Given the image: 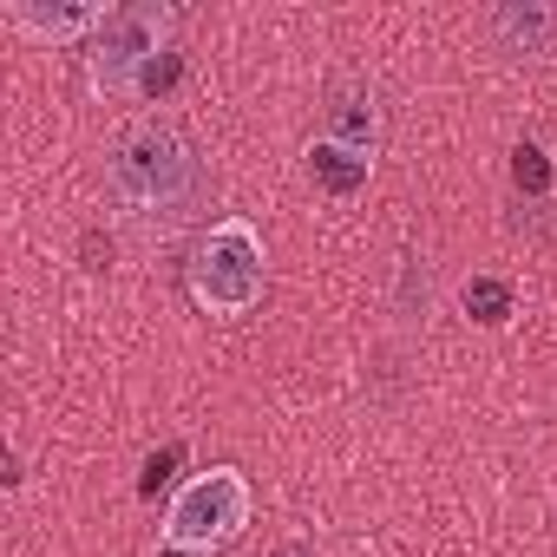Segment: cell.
Masks as SVG:
<instances>
[{"mask_svg": "<svg viewBox=\"0 0 557 557\" xmlns=\"http://www.w3.org/2000/svg\"><path fill=\"white\" fill-rule=\"evenodd\" d=\"M374 138H381V112H374V92H361V86H348V92H335V106H329V145H348V151H374Z\"/></svg>", "mask_w": 557, "mask_h": 557, "instance_id": "8992f818", "label": "cell"}, {"mask_svg": "<svg viewBox=\"0 0 557 557\" xmlns=\"http://www.w3.org/2000/svg\"><path fill=\"white\" fill-rule=\"evenodd\" d=\"M466 309H472V322L498 329V322L511 315V289H505V283H492V275H479V283H466Z\"/></svg>", "mask_w": 557, "mask_h": 557, "instance_id": "9c48e42d", "label": "cell"}, {"mask_svg": "<svg viewBox=\"0 0 557 557\" xmlns=\"http://www.w3.org/2000/svg\"><path fill=\"white\" fill-rule=\"evenodd\" d=\"M511 177H518V190H544V184H550V158H544L537 145H518V158H511Z\"/></svg>", "mask_w": 557, "mask_h": 557, "instance_id": "30bf717a", "label": "cell"}, {"mask_svg": "<svg viewBox=\"0 0 557 557\" xmlns=\"http://www.w3.org/2000/svg\"><path fill=\"white\" fill-rule=\"evenodd\" d=\"M14 21H21L27 34H40V40H73V34H92V27H106L112 14H106V8H40V0H21V8H14Z\"/></svg>", "mask_w": 557, "mask_h": 557, "instance_id": "52a82bcc", "label": "cell"}, {"mask_svg": "<svg viewBox=\"0 0 557 557\" xmlns=\"http://www.w3.org/2000/svg\"><path fill=\"white\" fill-rule=\"evenodd\" d=\"M243 518H249V485H243V472L216 466V472L190 479V485L171 498V524H164V531H171L177 550H210V544L236 537Z\"/></svg>", "mask_w": 557, "mask_h": 557, "instance_id": "3957f363", "label": "cell"}, {"mask_svg": "<svg viewBox=\"0 0 557 557\" xmlns=\"http://www.w3.org/2000/svg\"><path fill=\"white\" fill-rule=\"evenodd\" d=\"M190 296L210 315H243L262 302V243L249 223H216L190 256Z\"/></svg>", "mask_w": 557, "mask_h": 557, "instance_id": "7a4b0ae2", "label": "cell"}, {"mask_svg": "<svg viewBox=\"0 0 557 557\" xmlns=\"http://www.w3.org/2000/svg\"><path fill=\"white\" fill-rule=\"evenodd\" d=\"M485 27H492V40H498L505 53H550V40H557V8H544V0H505V8L485 14Z\"/></svg>", "mask_w": 557, "mask_h": 557, "instance_id": "5b68a950", "label": "cell"}, {"mask_svg": "<svg viewBox=\"0 0 557 557\" xmlns=\"http://www.w3.org/2000/svg\"><path fill=\"white\" fill-rule=\"evenodd\" d=\"M309 171L322 177V190H335V197H355L361 184H368V171H374V158H361V151H348V145H315L309 151Z\"/></svg>", "mask_w": 557, "mask_h": 557, "instance_id": "ba28073f", "label": "cell"}, {"mask_svg": "<svg viewBox=\"0 0 557 557\" xmlns=\"http://www.w3.org/2000/svg\"><path fill=\"white\" fill-rule=\"evenodd\" d=\"M177 459H184V446H164V453H158V459L145 466V492H158V485H164V479L177 472Z\"/></svg>", "mask_w": 557, "mask_h": 557, "instance_id": "8fae6325", "label": "cell"}, {"mask_svg": "<svg viewBox=\"0 0 557 557\" xmlns=\"http://www.w3.org/2000/svg\"><path fill=\"white\" fill-rule=\"evenodd\" d=\"M106 184H112L119 210L138 230H177L197 210V197H203V164H197V151H190V138L177 125L145 119V125L112 138Z\"/></svg>", "mask_w": 557, "mask_h": 557, "instance_id": "6da1fadb", "label": "cell"}, {"mask_svg": "<svg viewBox=\"0 0 557 557\" xmlns=\"http://www.w3.org/2000/svg\"><path fill=\"white\" fill-rule=\"evenodd\" d=\"M283 557H315V550L309 544H283Z\"/></svg>", "mask_w": 557, "mask_h": 557, "instance_id": "7c38bea8", "label": "cell"}, {"mask_svg": "<svg viewBox=\"0 0 557 557\" xmlns=\"http://www.w3.org/2000/svg\"><path fill=\"white\" fill-rule=\"evenodd\" d=\"M164 27H171L164 8H119V14L99 27V40H92V86H99V92L145 86V73H151L158 53H164Z\"/></svg>", "mask_w": 557, "mask_h": 557, "instance_id": "277c9868", "label": "cell"}]
</instances>
